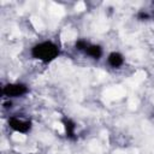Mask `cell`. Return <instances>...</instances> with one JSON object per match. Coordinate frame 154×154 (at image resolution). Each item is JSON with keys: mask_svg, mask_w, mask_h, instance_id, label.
I'll return each mask as SVG.
<instances>
[{"mask_svg": "<svg viewBox=\"0 0 154 154\" xmlns=\"http://www.w3.org/2000/svg\"><path fill=\"white\" fill-rule=\"evenodd\" d=\"M30 54L34 59H36L43 64H48L59 57L60 48L53 41H49V40L41 41V42H38L31 47Z\"/></svg>", "mask_w": 154, "mask_h": 154, "instance_id": "cell-1", "label": "cell"}, {"mask_svg": "<svg viewBox=\"0 0 154 154\" xmlns=\"http://www.w3.org/2000/svg\"><path fill=\"white\" fill-rule=\"evenodd\" d=\"M1 93L4 96L11 97H20L29 93V87L24 83H7L2 87Z\"/></svg>", "mask_w": 154, "mask_h": 154, "instance_id": "cell-2", "label": "cell"}, {"mask_svg": "<svg viewBox=\"0 0 154 154\" xmlns=\"http://www.w3.org/2000/svg\"><path fill=\"white\" fill-rule=\"evenodd\" d=\"M7 124H8V126L13 131L19 132V134H28L31 130V128H32L31 120H29V119H22V118L14 117V116L11 117V118H8Z\"/></svg>", "mask_w": 154, "mask_h": 154, "instance_id": "cell-3", "label": "cell"}, {"mask_svg": "<svg viewBox=\"0 0 154 154\" xmlns=\"http://www.w3.org/2000/svg\"><path fill=\"white\" fill-rule=\"evenodd\" d=\"M84 54H87L88 57H90L94 60H100V58L103 54V49L100 45H95V43H88V46L85 47Z\"/></svg>", "mask_w": 154, "mask_h": 154, "instance_id": "cell-4", "label": "cell"}, {"mask_svg": "<svg viewBox=\"0 0 154 154\" xmlns=\"http://www.w3.org/2000/svg\"><path fill=\"white\" fill-rule=\"evenodd\" d=\"M124 61H125L124 55L119 52H111L107 57V64L113 69H119L120 66L124 65Z\"/></svg>", "mask_w": 154, "mask_h": 154, "instance_id": "cell-5", "label": "cell"}, {"mask_svg": "<svg viewBox=\"0 0 154 154\" xmlns=\"http://www.w3.org/2000/svg\"><path fill=\"white\" fill-rule=\"evenodd\" d=\"M63 125H64V130H65V134H66V137L69 140H76L77 138V135H76V123L70 119V118H63Z\"/></svg>", "mask_w": 154, "mask_h": 154, "instance_id": "cell-6", "label": "cell"}, {"mask_svg": "<svg viewBox=\"0 0 154 154\" xmlns=\"http://www.w3.org/2000/svg\"><path fill=\"white\" fill-rule=\"evenodd\" d=\"M88 41L87 40H83V38H78L77 41H76V43H75V47H76V49L77 51H79V52H84V49H85V47L88 46Z\"/></svg>", "mask_w": 154, "mask_h": 154, "instance_id": "cell-7", "label": "cell"}, {"mask_svg": "<svg viewBox=\"0 0 154 154\" xmlns=\"http://www.w3.org/2000/svg\"><path fill=\"white\" fill-rule=\"evenodd\" d=\"M149 18H150V14L147 13V12H144V11H140L137 13V19H140V20H147Z\"/></svg>", "mask_w": 154, "mask_h": 154, "instance_id": "cell-8", "label": "cell"}]
</instances>
